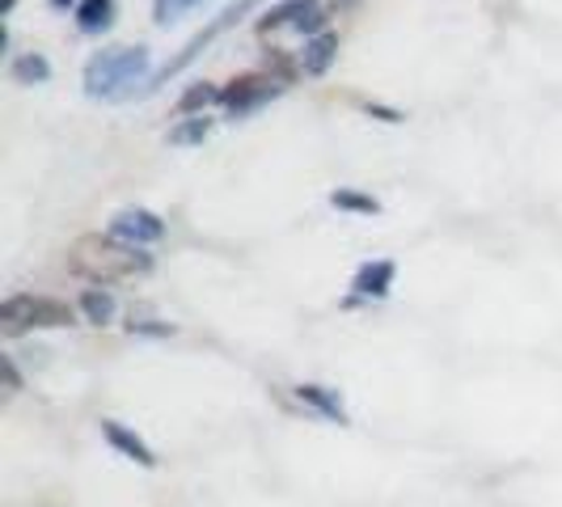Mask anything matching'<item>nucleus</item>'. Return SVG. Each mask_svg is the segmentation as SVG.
I'll use <instances>...</instances> for the list:
<instances>
[{"label": "nucleus", "mask_w": 562, "mask_h": 507, "mask_svg": "<svg viewBox=\"0 0 562 507\" xmlns=\"http://www.w3.org/2000/svg\"><path fill=\"white\" fill-rule=\"evenodd\" d=\"M68 267L89 283H119V280H136L153 267V258L140 250V246H127L119 237H81L72 246V258Z\"/></svg>", "instance_id": "1"}, {"label": "nucleus", "mask_w": 562, "mask_h": 507, "mask_svg": "<svg viewBox=\"0 0 562 507\" xmlns=\"http://www.w3.org/2000/svg\"><path fill=\"white\" fill-rule=\"evenodd\" d=\"M153 56L148 47H111V52H98V56L85 64V93L89 98H132L136 84L148 77Z\"/></svg>", "instance_id": "2"}, {"label": "nucleus", "mask_w": 562, "mask_h": 507, "mask_svg": "<svg viewBox=\"0 0 562 507\" xmlns=\"http://www.w3.org/2000/svg\"><path fill=\"white\" fill-rule=\"evenodd\" d=\"M38 326H72V309L52 296H9L0 305V330L4 335H22Z\"/></svg>", "instance_id": "3"}, {"label": "nucleus", "mask_w": 562, "mask_h": 507, "mask_svg": "<svg viewBox=\"0 0 562 507\" xmlns=\"http://www.w3.org/2000/svg\"><path fill=\"white\" fill-rule=\"evenodd\" d=\"M254 4H258V0H237V4H228L225 13H221V18H216V22H212V26L203 30V34H195V38H191V43H187V52H182V56L173 59V64H166V68H161V72H157V77H153V81L144 84V93H153V89H157V84H166L169 77H173V72H182V68H187V64H191V59H195L199 52H203V47H207V43H212V38H216V34H225L228 26H237V22H241V18H246V13H250Z\"/></svg>", "instance_id": "4"}, {"label": "nucleus", "mask_w": 562, "mask_h": 507, "mask_svg": "<svg viewBox=\"0 0 562 507\" xmlns=\"http://www.w3.org/2000/svg\"><path fill=\"white\" fill-rule=\"evenodd\" d=\"M283 84L276 81V77H241V81H233L221 93V106H225L228 114H250L254 106H262V102H271L276 93H280Z\"/></svg>", "instance_id": "5"}, {"label": "nucleus", "mask_w": 562, "mask_h": 507, "mask_svg": "<svg viewBox=\"0 0 562 507\" xmlns=\"http://www.w3.org/2000/svg\"><path fill=\"white\" fill-rule=\"evenodd\" d=\"M322 9H317V0H283L276 4L262 22H258V34H271V30L280 26H296V30H310V34H322Z\"/></svg>", "instance_id": "6"}, {"label": "nucleus", "mask_w": 562, "mask_h": 507, "mask_svg": "<svg viewBox=\"0 0 562 507\" xmlns=\"http://www.w3.org/2000/svg\"><path fill=\"white\" fill-rule=\"evenodd\" d=\"M161 233H166V225H161L153 212H144V207H123L111 221V237L127 241V246H140V250L148 241H157Z\"/></svg>", "instance_id": "7"}, {"label": "nucleus", "mask_w": 562, "mask_h": 507, "mask_svg": "<svg viewBox=\"0 0 562 507\" xmlns=\"http://www.w3.org/2000/svg\"><path fill=\"white\" fill-rule=\"evenodd\" d=\"M102 436H106V440H111L114 449L123 452L127 461H136V465H157V457H153V449L144 444V440L136 436V431H127L123 422L106 419V422H102Z\"/></svg>", "instance_id": "8"}, {"label": "nucleus", "mask_w": 562, "mask_h": 507, "mask_svg": "<svg viewBox=\"0 0 562 507\" xmlns=\"http://www.w3.org/2000/svg\"><path fill=\"white\" fill-rule=\"evenodd\" d=\"M394 275H397V267L394 262H364L360 271H356V296H372V301H381L390 288H394Z\"/></svg>", "instance_id": "9"}, {"label": "nucleus", "mask_w": 562, "mask_h": 507, "mask_svg": "<svg viewBox=\"0 0 562 507\" xmlns=\"http://www.w3.org/2000/svg\"><path fill=\"white\" fill-rule=\"evenodd\" d=\"M335 56H338L335 34H313L310 43H305V59H301V64H305V72H310V77H322V72L335 64Z\"/></svg>", "instance_id": "10"}, {"label": "nucleus", "mask_w": 562, "mask_h": 507, "mask_svg": "<svg viewBox=\"0 0 562 507\" xmlns=\"http://www.w3.org/2000/svg\"><path fill=\"white\" fill-rule=\"evenodd\" d=\"M296 394H301V402H310L313 410H322L326 419L347 422V410H342V397H338L335 390H326V385H301Z\"/></svg>", "instance_id": "11"}, {"label": "nucleus", "mask_w": 562, "mask_h": 507, "mask_svg": "<svg viewBox=\"0 0 562 507\" xmlns=\"http://www.w3.org/2000/svg\"><path fill=\"white\" fill-rule=\"evenodd\" d=\"M114 18V0H81L77 4V26L85 34H98V30H106Z\"/></svg>", "instance_id": "12"}, {"label": "nucleus", "mask_w": 562, "mask_h": 507, "mask_svg": "<svg viewBox=\"0 0 562 507\" xmlns=\"http://www.w3.org/2000/svg\"><path fill=\"white\" fill-rule=\"evenodd\" d=\"M9 77H13L18 84H43L47 77H52V64L30 52V56H18L13 64H9Z\"/></svg>", "instance_id": "13"}, {"label": "nucleus", "mask_w": 562, "mask_h": 507, "mask_svg": "<svg viewBox=\"0 0 562 507\" xmlns=\"http://www.w3.org/2000/svg\"><path fill=\"white\" fill-rule=\"evenodd\" d=\"M81 313L93 322V326H106L114 317V296L111 292H102V288H89L81 296Z\"/></svg>", "instance_id": "14"}, {"label": "nucleus", "mask_w": 562, "mask_h": 507, "mask_svg": "<svg viewBox=\"0 0 562 507\" xmlns=\"http://www.w3.org/2000/svg\"><path fill=\"white\" fill-rule=\"evenodd\" d=\"M221 93H225V89H216V84H191V89H187V93H182V102H178V111L182 114H195V111H203V106H216V102H221Z\"/></svg>", "instance_id": "15"}, {"label": "nucleus", "mask_w": 562, "mask_h": 507, "mask_svg": "<svg viewBox=\"0 0 562 507\" xmlns=\"http://www.w3.org/2000/svg\"><path fill=\"white\" fill-rule=\"evenodd\" d=\"M207 132H212V119H207V114H199V119L178 123V127L169 132V144H203L207 140Z\"/></svg>", "instance_id": "16"}, {"label": "nucleus", "mask_w": 562, "mask_h": 507, "mask_svg": "<svg viewBox=\"0 0 562 507\" xmlns=\"http://www.w3.org/2000/svg\"><path fill=\"white\" fill-rule=\"evenodd\" d=\"M195 4H203V0H157L153 4V18L161 22V26H169V22H178L187 9H195Z\"/></svg>", "instance_id": "17"}, {"label": "nucleus", "mask_w": 562, "mask_h": 507, "mask_svg": "<svg viewBox=\"0 0 562 507\" xmlns=\"http://www.w3.org/2000/svg\"><path fill=\"white\" fill-rule=\"evenodd\" d=\"M330 203H335V207H342V212H376V207H381L376 199L356 195V191H335V195H330Z\"/></svg>", "instance_id": "18"}, {"label": "nucleus", "mask_w": 562, "mask_h": 507, "mask_svg": "<svg viewBox=\"0 0 562 507\" xmlns=\"http://www.w3.org/2000/svg\"><path fill=\"white\" fill-rule=\"evenodd\" d=\"M127 330H132V335H173V326H157V322H148V317H136V313H132Z\"/></svg>", "instance_id": "19"}, {"label": "nucleus", "mask_w": 562, "mask_h": 507, "mask_svg": "<svg viewBox=\"0 0 562 507\" xmlns=\"http://www.w3.org/2000/svg\"><path fill=\"white\" fill-rule=\"evenodd\" d=\"M0 364H4V394H18V390H22V376H18V364H13V356H4Z\"/></svg>", "instance_id": "20"}, {"label": "nucleus", "mask_w": 562, "mask_h": 507, "mask_svg": "<svg viewBox=\"0 0 562 507\" xmlns=\"http://www.w3.org/2000/svg\"><path fill=\"white\" fill-rule=\"evenodd\" d=\"M52 4H56V9H68V4H77V0H52Z\"/></svg>", "instance_id": "21"}, {"label": "nucleus", "mask_w": 562, "mask_h": 507, "mask_svg": "<svg viewBox=\"0 0 562 507\" xmlns=\"http://www.w3.org/2000/svg\"><path fill=\"white\" fill-rule=\"evenodd\" d=\"M13 4H18V0H4V13H13Z\"/></svg>", "instance_id": "22"}]
</instances>
